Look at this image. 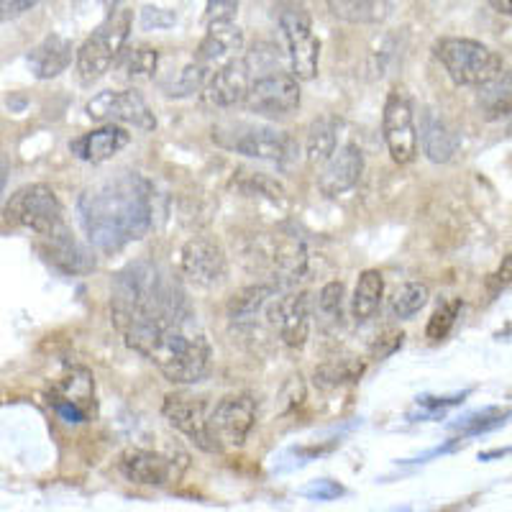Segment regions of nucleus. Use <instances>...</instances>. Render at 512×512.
Returning a JSON list of instances; mask_svg holds the SVG:
<instances>
[{
    "label": "nucleus",
    "mask_w": 512,
    "mask_h": 512,
    "mask_svg": "<svg viewBox=\"0 0 512 512\" xmlns=\"http://www.w3.org/2000/svg\"><path fill=\"white\" fill-rule=\"evenodd\" d=\"M77 213L90 246L116 254L152 228V185L136 172H121L82 190Z\"/></svg>",
    "instance_id": "f257e3e1"
},
{
    "label": "nucleus",
    "mask_w": 512,
    "mask_h": 512,
    "mask_svg": "<svg viewBox=\"0 0 512 512\" xmlns=\"http://www.w3.org/2000/svg\"><path fill=\"white\" fill-rule=\"evenodd\" d=\"M436 59L443 64V70L461 88H482L487 82L497 80L505 72V62L497 52L477 39L464 36H446L436 41Z\"/></svg>",
    "instance_id": "f03ea898"
},
{
    "label": "nucleus",
    "mask_w": 512,
    "mask_h": 512,
    "mask_svg": "<svg viewBox=\"0 0 512 512\" xmlns=\"http://www.w3.org/2000/svg\"><path fill=\"white\" fill-rule=\"evenodd\" d=\"M213 141L221 149L244 154L249 159H262V162L285 164L295 152V141L285 131L267 123H218L213 126Z\"/></svg>",
    "instance_id": "7ed1b4c3"
},
{
    "label": "nucleus",
    "mask_w": 512,
    "mask_h": 512,
    "mask_svg": "<svg viewBox=\"0 0 512 512\" xmlns=\"http://www.w3.org/2000/svg\"><path fill=\"white\" fill-rule=\"evenodd\" d=\"M131 11H116L113 16H108L105 24H100L88 39L82 41V47L77 49V77H80L82 85H93L100 77H105L111 72V67L116 64L118 54L126 47L128 34H131Z\"/></svg>",
    "instance_id": "20e7f679"
},
{
    "label": "nucleus",
    "mask_w": 512,
    "mask_h": 512,
    "mask_svg": "<svg viewBox=\"0 0 512 512\" xmlns=\"http://www.w3.org/2000/svg\"><path fill=\"white\" fill-rule=\"evenodd\" d=\"M6 223L26 231H34L36 236H47L54 228L64 223L62 218V203H59L57 192L44 182H34L11 195L3 210Z\"/></svg>",
    "instance_id": "39448f33"
},
{
    "label": "nucleus",
    "mask_w": 512,
    "mask_h": 512,
    "mask_svg": "<svg viewBox=\"0 0 512 512\" xmlns=\"http://www.w3.org/2000/svg\"><path fill=\"white\" fill-rule=\"evenodd\" d=\"M280 29L287 44L290 72L300 82L313 80L318 75L320 41L315 39L310 16L297 3H285L280 11Z\"/></svg>",
    "instance_id": "423d86ee"
},
{
    "label": "nucleus",
    "mask_w": 512,
    "mask_h": 512,
    "mask_svg": "<svg viewBox=\"0 0 512 512\" xmlns=\"http://www.w3.org/2000/svg\"><path fill=\"white\" fill-rule=\"evenodd\" d=\"M300 80L292 72L272 70L249 82L244 105L246 111L262 118H285L300 108Z\"/></svg>",
    "instance_id": "0eeeda50"
},
{
    "label": "nucleus",
    "mask_w": 512,
    "mask_h": 512,
    "mask_svg": "<svg viewBox=\"0 0 512 512\" xmlns=\"http://www.w3.org/2000/svg\"><path fill=\"white\" fill-rule=\"evenodd\" d=\"M256 423V400L249 395H228L208 413V436L213 451L241 448Z\"/></svg>",
    "instance_id": "6e6552de"
},
{
    "label": "nucleus",
    "mask_w": 512,
    "mask_h": 512,
    "mask_svg": "<svg viewBox=\"0 0 512 512\" xmlns=\"http://www.w3.org/2000/svg\"><path fill=\"white\" fill-rule=\"evenodd\" d=\"M384 144L390 149V157L397 164H410L418 157V128H415V111L405 88H392L387 95L382 113Z\"/></svg>",
    "instance_id": "1a4fd4ad"
},
{
    "label": "nucleus",
    "mask_w": 512,
    "mask_h": 512,
    "mask_svg": "<svg viewBox=\"0 0 512 512\" xmlns=\"http://www.w3.org/2000/svg\"><path fill=\"white\" fill-rule=\"evenodd\" d=\"M88 118L98 123H116V126H134L139 131H154L157 118L152 108L141 98L139 90H103L93 95L85 105Z\"/></svg>",
    "instance_id": "9d476101"
},
{
    "label": "nucleus",
    "mask_w": 512,
    "mask_h": 512,
    "mask_svg": "<svg viewBox=\"0 0 512 512\" xmlns=\"http://www.w3.org/2000/svg\"><path fill=\"white\" fill-rule=\"evenodd\" d=\"M180 269L187 282L213 290L226 280L228 262L221 246L210 239H190L180 251Z\"/></svg>",
    "instance_id": "9b49d317"
},
{
    "label": "nucleus",
    "mask_w": 512,
    "mask_h": 512,
    "mask_svg": "<svg viewBox=\"0 0 512 512\" xmlns=\"http://www.w3.org/2000/svg\"><path fill=\"white\" fill-rule=\"evenodd\" d=\"M244 47L246 39L241 26H236L233 21H218V24H208V31H205L200 47L195 49L192 62L210 77L216 70H221L223 64L239 59L244 54Z\"/></svg>",
    "instance_id": "f8f14e48"
},
{
    "label": "nucleus",
    "mask_w": 512,
    "mask_h": 512,
    "mask_svg": "<svg viewBox=\"0 0 512 512\" xmlns=\"http://www.w3.org/2000/svg\"><path fill=\"white\" fill-rule=\"evenodd\" d=\"M249 82H251L249 64H246L244 57H239V59H233V62L223 64L221 70L213 72L198 95L200 100H203L205 108L226 111V108H236V105L244 103Z\"/></svg>",
    "instance_id": "ddd939ff"
},
{
    "label": "nucleus",
    "mask_w": 512,
    "mask_h": 512,
    "mask_svg": "<svg viewBox=\"0 0 512 512\" xmlns=\"http://www.w3.org/2000/svg\"><path fill=\"white\" fill-rule=\"evenodd\" d=\"M208 402L195 395H167L162 405V415L172 428L190 438L203 451H213L208 436Z\"/></svg>",
    "instance_id": "4468645a"
},
{
    "label": "nucleus",
    "mask_w": 512,
    "mask_h": 512,
    "mask_svg": "<svg viewBox=\"0 0 512 512\" xmlns=\"http://www.w3.org/2000/svg\"><path fill=\"white\" fill-rule=\"evenodd\" d=\"M95 400V382L88 369H72L52 390V405L67 423H85Z\"/></svg>",
    "instance_id": "2eb2a0df"
},
{
    "label": "nucleus",
    "mask_w": 512,
    "mask_h": 512,
    "mask_svg": "<svg viewBox=\"0 0 512 512\" xmlns=\"http://www.w3.org/2000/svg\"><path fill=\"white\" fill-rule=\"evenodd\" d=\"M320 167L323 169L318 172V190L326 198H338L359 185L361 172H364V154L356 144H344Z\"/></svg>",
    "instance_id": "dca6fc26"
},
{
    "label": "nucleus",
    "mask_w": 512,
    "mask_h": 512,
    "mask_svg": "<svg viewBox=\"0 0 512 512\" xmlns=\"http://www.w3.org/2000/svg\"><path fill=\"white\" fill-rule=\"evenodd\" d=\"M41 239H44L41 251H44V256H47L59 272L88 274L90 269H95L93 251L85 249L64 223L59 228H54L52 233H47V236H41Z\"/></svg>",
    "instance_id": "f3484780"
},
{
    "label": "nucleus",
    "mask_w": 512,
    "mask_h": 512,
    "mask_svg": "<svg viewBox=\"0 0 512 512\" xmlns=\"http://www.w3.org/2000/svg\"><path fill=\"white\" fill-rule=\"evenodd\" d=\"M274 323L280 326V338L290 349H303L310 336V300L305 292L280 297L272 303Z\"/></svg>",
    "instance_id": "a211bd4d"
},
{
    "label": "nucleus",
    "mask_w": 512,
    "mask_h": 512,
    "mask_svg": "<svg viewBox=\"0 0 512 512\" xmlns=\"http://www.w3.org/2000/svg\"><path fill=\"white\" fill-rule=\"evenodd\" d=\"M128 141H131V134L126 128L116 126V123H103L95 131H88V134H82L80 139L72 141L70 152L82 162L103 164L116 157L121 149H126Z\"/></svg>",
    "instance_id": "6ab92c4d"
},
{
    "label": "nucleus",
    "mask_w": 512,
    "mask_h": 512,
    "mask_svg": "<svg viewBox=\"0 0 512 512\" xmlns=\"http://www.w3.org/2000/svg\"><path fill=\"white\" fill-rule=\"evenodd\" d=\"M118 469L128 482L141 487H162L172 479V461L144 448H128L118 459Z\"/></svg>",
    "instance_id": "aec40b11"
},
{
    "label": "nucleus",
    "mask_w": 512,
    "mask_h": 512,
    "mask_svg": "<svg viewBox=\"0 0 512 512\" xmlns=\"http://www.w3.org/2000/svg\"><path fill=\"white\" fill-rule=\"evenodd\" d=\"M26 62L36 80H54L72 64V41H67L64 36H47L31 49Z\"/></svg>",
    "instance_id": "412c9836"
},
{
    "label": "nucleus",
    "mask_w": 512,
    "mask_h": 512,
    "mask_svg": "<svg viewBox=\"0 0 512 512\" xmlns=\"http://www.w3.org/2000/svg\"><path fill=\"white\" fill-rule=\"evenodd\" d=\"M420 141H423L425 157L436 164H446L459 152V136L451 131L446 121L436 111H428L420 123Z\"/></svg>",
    "instance_id": "4be33fe9"
},
{
    "label": "nucleus",
    "mask_w": 512,
    "mask_h": 512,
    "mask_svg": "<svg viewBox=\"0 0 512 512\" xmlns=\"http://www.w3.org/2000/svg\"><path fill=\"white\" fill-rule=\"evenodd\" d=\"M274 295H277V287L272 285L246 287L239 295L231 297V303H228V318H231L233 326H254L259 315L272 313Z\"/></svg>",
    "instance_id": "5701e85b"
},
{
    "label": "nucleus",
    "mask_w": 512,
    "mask_h": 512,
    "mask_svg": "<svg viewBox=\"0 0 512 512\" xmlns=\"http://www.w3.org/2000/svg\"><path fill=\"white\" fill-rule=\"evenodd\" d=\"M384 297V277L379 269H364L356 282L354 300H351V313H354L356 323H367L377 315L379 305Z\"/></svg>",
    "instance_id": "b1692460"
},
{
    "label": "nucleus",
    "mask_w": 512,
    "mask_h": 512,
    "mask_svg": "<svg viewBox=\"0 0 512 512\" xmlns=\"http://www.w3.org/2000/svg\"><path fill=\"white\" fill-rule=\"evenodd\" d=\"M338 118L320 116L310 123L308 136H305V154L313 167H320L338 149Z\"/></svg>",
    "instance_id": "393cba45"
},
{
    "label": "nucleus",
    "mask_w": 512,
    "mask_h": 512,
    "mask_svg": "<svg viewBox=\"0 0 512 512\" xmlns=\"http://www.w3.org/2000/svg\"><path fill=\"white\" fill-rule=\"evenodd\" d=\"M118 75L126 82H146L152 80L154 72L159 67V52L154 47H123L121 54H118L116 64Z\"/></svg>",
    "instance_id": "a878e982"
},
{
    "label": "nucleus",
    "mask_w": 512,
    "mask_h": 512,
    "mask_svg": "<svg viewBox=\"0 0 512 512\" xmlns=\"http://www.w3.org/2000/svg\"><path fill=\"white\" fill-rule=\"evenodd\" d=\"M269 262H272L277 277H282L285 282H297L305 274V267H308V251L300 241L282 239L269 251Z\"/></svg>",
    "instance_id": "bb28decb"
},
{
    "label": "nucleus",
    "mask_w": 512,
    "mask_h": 512,
    "mask_svg": "<svg viewBox=\"0 0 512 512\" xmlns=\"http://www.w3.org/2000/svg\"><path fill=\"white\" fill-rule=\"evenodd\" d=\"M333 16L349 24H379L390 13L387 0H328Z\"/></svg>",
    "instance_id": "cd10ccee"
},
{
    "label": "nucleus",
    "mask_w": 512,
    "mask_h": 512,
    "mask_svg": "<svg viewBox=\"0 0 512 512\" xmlns=\"http://www.w3.org/2000/svg\"><path fill=\"white\" fill-rule=\"evenodd\" d=\"M364 374V361L359 359H336L326 361L315 369V384L323 387V390H336V387H344V384L359 382V377Z\"/></svg>",
    "instance_id": "c85d7f7f"
},
{
    "label": "nucleus",
    "mask_w": 512,
    "mask_h": 512,
    "mask_svg": "<svg viewBox=\"0 0 512 512\" xmlns=\"http://www.w3.org/2000/svg\"><path fill=\"white\" fill-rule=\"evenodd\" d=\"M431 300V290L425 282H408L392 295V315L400 320H410L420 313Z\"/></svg>",
    "instance_id": "c756f323"
},
{
    "label": "nucleus",
    "mask_w": 512,
    "mask_h": 512,
    "mask_svg": "<svg viewBox=\"0 0 512 512\" xmlns=\"http://www.w3.org/2000/svg\"><path fill=\"white\" fill-rule=\"evenodd\" d=\"M479 100L484 103L487 118H500L510 113V75L502 72L497 80L479 88Z\"/></svg>",
    "instance_id": "7c9ffc66"
},
{
    "label": "nucleus",
    "mask_w": 512,
    "mask_h": 512,
    "mask_svg": "<svg viewBox=\"0 0 512 512\" xmlns=\"http://www.w3.org/2000/svg\"><path fill=\"white\" fill-rule=\"evenodd\" d=\"M208 82V75L200 70L198 64L190 62L182 72H177V77L169 85H164V93L169 98H187V95H195L203 90V85Z\"/></svg>",
    "instance_id": "2f4dec72"
},
{
    "label": "nucleus",
    "mask_w": 512,
    "mask_h": 512,
    "mask_svg": "<svg viewBox=\"0 0 512 512\" xmlns=\"http://www.w3.org/2000/svg\"><path fill=\"white\" fill-rule=\"evenodd\" d=\"M344 297H346L344 282H328L318 295V313L326 320L338 323V320H341V313H344Z\"/></svg>",
    "instance_id": "473e14b6"
},
{
    "label": "nucleus",
    "mask_w": 512,
    "mask_h": 512,
    "mask_svg": "<svg viewBox=\"0 0 512 512\" xmlns=\"http://www.w3.org/2000/svg\"><path fill=\"white\" fill-rule=\"evenodd\" d=\"M459 310H461V300H451V303L441 305V308L433 313V318L428 320V328H425L428 338H431V341H443V338L448 336V331L454 328Z\"/></svg>",
    "instance_id": "72a5a7b5"
},
{
    "label": "nucleus",
    "mask_w": 512,
    "mask_h": 512,
    "mask_svg": "<svg viewBox=\"0 0 512 512\" xmlns=\"http://www.w3.org/2000/svg\"><path fill=\"white\" fill-rule=\"evenodd\" d=\"M241 190L246 192V195H262V198L272 200V203H285V187L280 185V182H274L272 177L267 175H251L249 180L241 182Z\"/></svg>",
    "instance_id": "f704fd0d"
},
{
    "label": "nucleus",
    "mask_w": 512,
    "mask_h": 512,
    "mask_svg": "<svg viewBox=\"0 0 512 512\" xmlns=\"http://www.w3.org/2000/svg\"><path fill=\"white\" fill-rule=\"evenodd\" d=\"M177 24V13L167 11V8H154V6H146L144 11H141V26H144L146 31H162V29H169V26Z\"/></svg>",
    "instance_id": "c9c22d12"
},
{
    "label": "nucleus",
    "mask_w": 512,
    "mask_h": 512,
    "mask_svg": "<svg viewBox=\"0 0 512 512\" xmlns=\"http://www.w3.org/2000/svg\"><path fill=\"white\" fill-rule=\"evenodd\" d=\"M239 13V0H205V21L218 24V21H233Z\"/></svg>",
    "instance_id": "e433bc0d"
},
{
    "label": "nucleus",
    "mask_w": 512,
    "mask_h": 512,
    "mask_svg": "<svg viewBox=\"0 0 512 512\" xmlns=\"http://www.w3.org/2000/svg\"><path fill=\"white\" fill-rule=\"evenodd\" d=\"M303 495L310 497V500L328 502V500H336V497L344 495V487L336 482H331V479H320V482H313L310 487H305Z\"/></svg>",
    "instance_id": "4c0bfd02"
},
{
    "label": "nucleus",
    "mask_w": 512,
    "mask_h": 512,
    "mask_svg": "<svg viewBox=\"0 0 512 512\" xmlns=\"http://www.w3.org/2000/svg\"><path fill=\"white\" fill-rule=\"evenodd\" d=\"M36 3H41V0H0V24L13 16H21L24 11H31Z\"/></svg>",
    "instance_id": "58836bf2"
},
{
    "label": "nucleus",
    "mask_w": 512,
    "mask_h": 512,
    "mask_svg": "<svg viewBox=\"0 0 512 512\" xmlns=\"http://www.w3.org/2000/svg\"><path fill=\"white\" fill-rule=\"evenodd\" d=\"M8 175H11V162H8L6 154H0V195H3V190H6Z\"/></svg>",
    "instance_id": "ea45409f"
},
{
    "label": "nucleus",
    "mask_w": 512,
    "mask_h": 512,
    "mask_svg": "<svg viewBox=\"0 0 512 512\" xmlns=\"http://www.w3.org/2000/svg\"><path fill=\"white\" fill-rule=\"evenodd\" d=\"M492 6H495V11L502 13V16H510V13H512L510 0H492Z\"/></svg>",
    "instance_id": "a19ab883"
},
{
    "label": "nucleus",
    "mask_w": 512,
    "mask_h": 512,
    "mask_svg": "<svg viewBox=\"0 0 512 512\" xmlns=\"http://www.w3.org/2000/svg\"><path fill=\"white\" fill-rule=\"evenodd\" d=\"M98 3H103V6H108V8H116L118 3H123V0H98Z\"/></svg>",
    "instance_id": "79ce46f5"
}]
</instances>
